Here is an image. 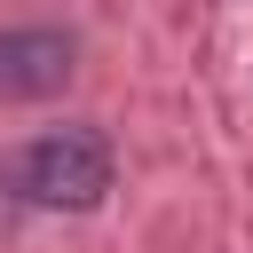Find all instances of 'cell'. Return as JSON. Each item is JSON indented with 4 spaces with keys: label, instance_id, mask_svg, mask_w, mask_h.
Instances as JSON below:
<instances>
[{
    "label": "cell",
    "instance_id": "cell-1",
    "mask_svg": "<svg viewBox=\"0 0 253 253\" xmlns=\"http://www.w3.org/2000/svg\"><path fill=\"white\" fill-rule=\"evenodd\" d=\"M16 190L32 206H47V213H95L111 198V142L95 126H55V134H40L24 150Z\"/></svg>",
    "mask_w": 253,
    "mask_h": 253
},
{
    "label": "cell",
    "instance_id": "cell-2",
    "mask_svg": "<svg viewBox=\"0 0 253 253\" xmlns=\"http://www.w3.org/2000/svg\"><path fill=\"white\" fill-rule=\"evenodd\" d=\"M71 71H79V40H71V32H55V24L0 32V103H40V95H55Z\"/></svg>",
    "mask_w": 253,
    "mask_h": 253
}]
</instances>
